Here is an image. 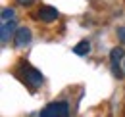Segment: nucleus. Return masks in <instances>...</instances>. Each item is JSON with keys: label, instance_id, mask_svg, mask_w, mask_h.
Wrapping results in <instances>:
<instances>
[{"label": "nucleus", "instance_id": "39448f33", "mask_svg": "<svg viewBox=\"0 0 125 117\" xmlns=\"http://www.w3.org/2000/svg\"><path fill=\"white\" fill-rule=\"evenodd\" d=\"M29 42H31V29L19 27L16 31V35H14V44H16L17 48H25Z\"/></svg>", "mask_w": 125, "mask_h": 117}, {"label": "nucleus", "instance_id": "7ed1b4c3", "mask_svg": "<svg viewBox=\"0 0 125 117\" xmlns=\"http://www.w3.org/2000/svg\"><path fill=\"white\" fill-rule=\"evenodd\" d=\"M125 52L121 46H115V48H112V52H110V63H112V71H114V75L117 77V79H121L123 77V73H121V67H119V61L123 59Z\"/></svg>", "mask_w": 125, "mask_h": 117}, {"label": "nucleus", "instance_id": "f257e3e1", "mask_svg": "<svg viewBox=\"0 0 125 117\" xmlns=\"http://www.w3.org/2000/svg\"><path fill=\"white\" fill-rule=\"evenodd\" d=\"M41 117H69L67 102H52L41 111Z\"/></svg>", "mask_w": 125, "mask_h": 117}, {"label": "nucleus", "instance_id": "6e6552de", "mask_svg": "<svg viewBox=\"0 0 125 117\" xmlns=\"http://www.w3.org/2000/svg\"><path fill=\"white\" fill-rule=\"evenodd\" d=\"M10 19H14V10L12 8H4L2 10V21H10Z\"/></svg>", "mask_w": 125, "mask_h": 117}, {"label": "nucleus", "instance_id": "1a4fd4ad", "mask_svg": "<svg viewBox=\"0 0 125 117\" xmlns=\"http://www.w3.org/2000/svg\"><path fill=\"white\" fill-rule=\"evenodd\" d=\"M117 39L125 44V27H117Z\"/></svg>", "mask_w": 125, "mask_h": 117}, {"label": "nucleus", "instance_id": "9d476101", "mask_svg": "<svg viewBox=\"0 0 125 117\" xmlns=\"http://www.w3.org/2000/svg\"><path fill=\"white\" fill-rule=\"evenodd\" d=\"M17 4H19V6H31L33 2H35V0H16Z\"/></svg>", "mask_w": 125, "mask_h": 117}, {"label": "nucleus", "instance_id": "f03ea898", "mask_svg": "<svg viewBox=\"0 0 125 117\" xmlns=\"http://www.w3.org/2000/svg\"><path fill=\"white\" fill-rule=\"evenodd\" d=\"M21 73H23L25 81H27L33 88H39L41 85H42V81H44L42 75H41V71L35 69V67H31L27 61H21Z\"/></svg>", "mask_w": 125, "mask_h": 117}, {"label": "nucleus", "instance_id": "423d86ee", "mask_svg": "<svg viewBox=\"0 0 125 117\" xmlns=\"http://www.w3.org/2000/svg\"><path fill=\"white\" fill-rule=\"evenodd\" d=\"M37 15H39V19H41V21H44V23H52V21L58 17V10H56V8H52V6H41Z\"/></svg>", "mask_w": 125, "mask_h": 117}, {"label": "nucleus", "instance_id": "20e7f679", "mask_svg": "<svg viewBox=\"0 0 125 117\" xmlns=\"http://www.w3.org/2000/svg\"><path fill=\"white\" fill-rule=\"evenodd\" d=\"M16 21L14 19H10V21H2V25H0V42L6 44L10 42V39H14V35H16Z\"/></svg>", "mask_w": 125, "mask_h": 117}, {"label": "nucleus", "instance_id": "0eeeda50", "mask_svg": "<svg viewBox=\"0 0 125 117\" xmlns=\"http://www.w3.org/2000/svg\"><path fill=\"white\" fill-rule=\"evenodd\" d=\"M73 52L77 54V56H87L89 52H91V42L89 40H81L73 46Z\"/></svg>", "mask_w": 125, "mask_h": 117}]
</instances>
